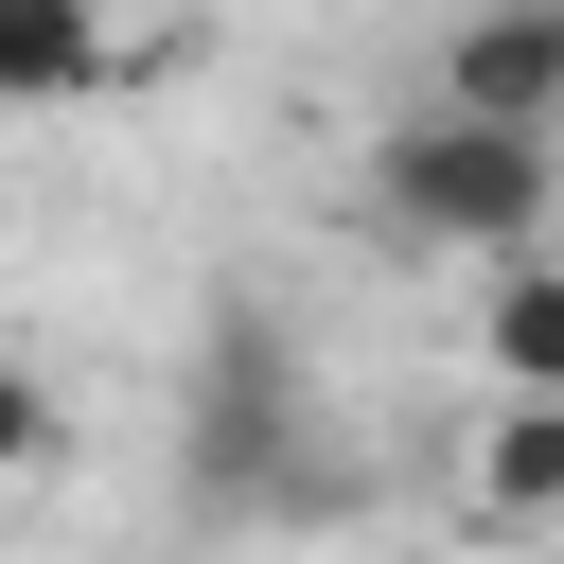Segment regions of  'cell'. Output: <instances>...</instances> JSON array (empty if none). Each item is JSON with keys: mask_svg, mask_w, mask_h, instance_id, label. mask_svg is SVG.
Returning a JSON list of instances; mask_svg holds the SVG:
<instances>
[{"mask_svg": "<svg viewBox=\"0 0 564 564\" xmlns=\"http://www.w3.org/2000/svg\"><path fill=\"white\" fill-rule=\"evenodd\" d=\"M370 212L405 247H458V264H529L546 212H564V141L546 123H494V106H405L370 141Z\"/></svg>", "mask_w": 564, "mask_h": 564, "instance_id": "1", "label": "cell"}, {"mask_svg": "<svg viewBox=\"0 0 564 564\" xmlns=\"http://www.w3.org/2000/svg\"><path fill=\"white\" fill-rule=\"evenodd\" d=\"M53 458H70V405L35 352H0V476H53Z\"/></svg>", "mask_w": 564, "mask_h": 564, "instance_id": "6", "label": "cell"}, {"mask_svg": "<svg viewBox=\"0 0 564 564\" xmlns=\"http://www.w3.org/2000/svg\"><path fill=\"white\" fill-rule=\"evenodd\" d=\"M106 70V0H0V106H88Z\"/></svg>", "mask_w": 564, "mask_h": 564, "instance_id": "4", "label": "cell"}, {"mask_svg": "<svg viewBox=\"0 0 564 564\" xmlns=\"http://www.w3.org/2000/svg\"><path fill=\"white\" fill-rule=\"evenodd\" d=\"M476 370H494V388H564V264H546V247L494 264V300H476Z\"/></svg>", "mask_w": 564, "mask_h": 564, "instance_id": "5", "label": "cell"}, {"mask_svg": "<svg viewBox=\"0 0 564 564\" xmlns=\"http://www.w3.org/2000/svg\"><path fill=\"white\" fill-rule=\"evenodd\" d=\"M476 529H564V388H494V423L458 441Z\"/></svg>", "mask_w": 564, "mask_h": 564, "instance_id": "3", "label": "cell"}, {"mask_svg": "<svg viewBox=\"0 0 564 564\" xmlns=\"http://www.w3.org/2000/svg\"><path fill=\"white\" fill-rule=\"evenodd\" d=\"M441 106H494V123H546L564 141V0H476L441 35Z\"/></svg>", "mask_w": 564, "mask_h": 564, "instance_id": "2", "label": "cell"}]
</instances>
